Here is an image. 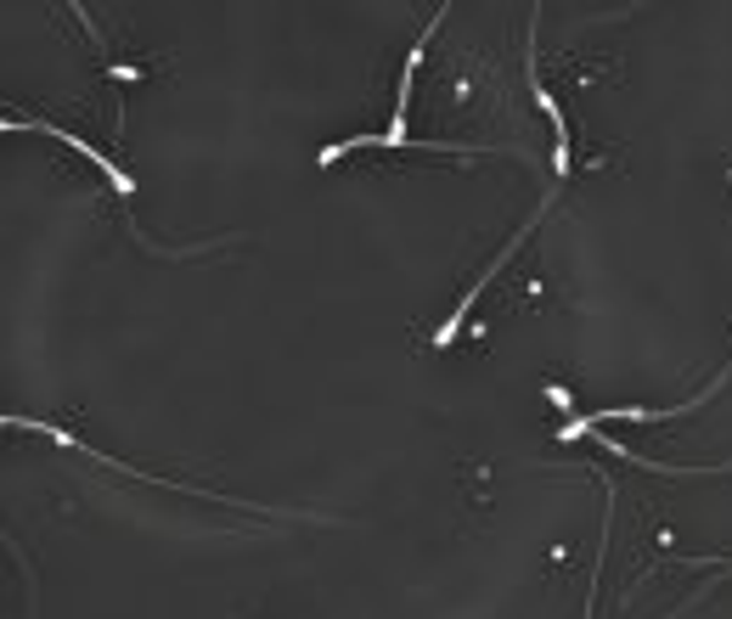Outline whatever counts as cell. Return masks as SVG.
I'll use <instances>...</instances> for the list:
<instances>
[{"label":"cell","instance_id":"cell-1","mask_svg":"<svg viewBox=\"0 0 732 619\" xmlns=\"http://www.w3.org/2000/svg\"><path fill=\"white\" fill-rule=\"evenodd\" d=\"M0 130H46V136H57L62 147H73L79 158H90V163H97V169L108 174V181H113V192H136V181H130V174H125V169H119L113 158H102L97 147H90V141H79V136H62V124H46V119H7Z\"/></svg>","mask_w":732,"mask_h":619},{"label":"cell","instance_id":"cell-2","mask_svg":"<svg viewBox=\"0 0 732 619\" xmlns=\"http://www.w3.org/2000/svg\"><path fill=\"white\" fill-rule=\"evenodd\" d=\"M546 400H553V406H558V411H570V406H575V395H564V389H558V383H546Z\"/></svg>","mask_w":732,"mask_h":619}]
</instances>
